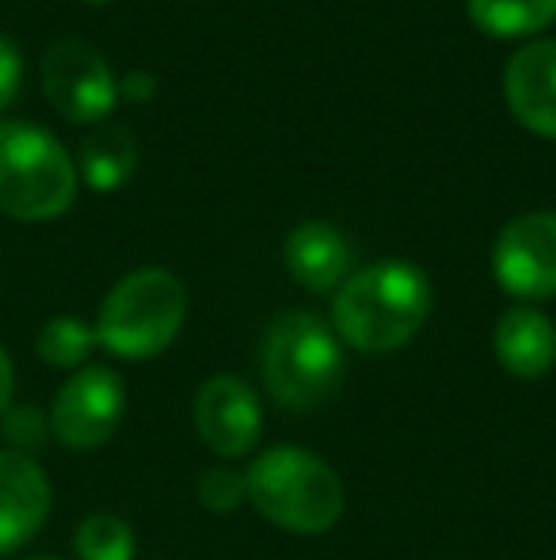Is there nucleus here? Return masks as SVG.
<instances>
[{
    "instance_id": "1",
    "label": "nucleus",
    "mask_w": 556,
    "mask_h": 560,
    "mask_svg": "<svg viewBox=\"0 0 556 560\" xmlns=\"http://www.w3.org/2000/svg\"><path fill=\"white\" fill-rule=\"evenodd\" d=\"M435 310V287L409 259H378L347 275L332 294V320L343 347L358 354H393L423 332Z\"/></svg>"
},
{
    "instance_id": "2",
    "label": "nucleus",
    "mask_w": 556,
    "mask_h": 560,
    "mask_svg": "<svg viewBox=\"0 0 556 560\" xmlns=\"http://www.w3.org/2000/svg\"><path fill=\"white\" fill-rule=\"evenodd\" d=\"M248 503L275 530L297 538H320L335 530L347 511V488L340 472L305 446H268L245 469Z\"/></svg>"
},
{
    "instance_id": "3",
    "label": "nucleus",
    "mask_w": 556,
    "mask_h": 560,
    "mask_svg": "<svg viewBox=\"0 0 556 560\" xmlns=\"http://www.w3.org/2000/svg\"><path fill=\"white\" fill-rule=\"evenodd\" d=\"M260 370L275 405L289 412H312L340 393L347 374V347L324 317L309 310H286L263 332Z\"/></svg>"
},
{
    "instance_id": "4",
    "label": "nucleus",
    "mask_w": 556,
    "mask_h": 560,
    "mask_svg": "<svg viewBox=\"0 0 556 560\" xmlns=\"http://www.w3.org/2000/svg\"><path fill=\"white\" fill-rule=\"evenodd\" d=\"M187 325V290L168 267H138L107 290L96 313V343L127 362L164 354Z\"/></svg>"
},
{
    "instance_id": "5",
    "label": "nucleus",
    "mask_w": 556,
    "mask_h": 560,
    "mask_svg": "<svg viewBox=\"0 0 556 560\" xmlns=\"http://www.w3.org/2000/svg\"><path fill=\"white\" fill-rule=\"evenodd\" d=\"M76 161L50 130L0 118V214L15 222H54L76 199Z\"/></svg>"
},
{
    "instance_id": "6",
    "label": "nucleus",
    "mask_w": 556,
    "mask_h": 560,
    "mask_svg": "<svg viewBox=\"0 0 556 560\" xmlns=\"http://www.w3.org/2000/svg\"><path fill=\"white\" fill-rule=\"evenodd\" d=\"M50 439H58L66 450H99L115 439L122 416H127V382L111 366H88L73 370L58 385L50 408Z\"/></svg>"
},
{
    "instance_id": "7",
    "label": "nucleus",
    "mask_w": 556,
    "mask_h": 560,
    "mask_svg": "<svg viewBox=\"0 0 556 560\" xmlns=\"http://www.w3.org/2000/svg\"><path fill=\"white\" fill-rule=\"evenodd\" d=\"M43 92L54 112L76 126L104 122L119 104V81L88 38H58L43 54Z\"/></svg>"
},
{
    "instance_id": "8",
    "label": "nucleus",
    "mask_w": 556,
    "mask_h": 560,
    "mask_svg": "<svg viewBox=\"0 0 556 560\" xmlns=\"http://www.w3.org/2000/svg\"><path fill=\"white\" fill-rule=\"evenodd\" d=\"M492 275L499 290L522 305L556 298V214L530 210L511 218L492 244Z\"/></svg>"
},
{
    "instance_id": "9",
    "label": "nucleus",
    "mask_w": 556,
    "mask_h": 560,
    "mask_svg": "<svg viewBox=\"0 0 556 560\" xmlns=\"http://www.w3.org/2000/svg\"><path fill=\"white\" fill-rule=\"evenodd\" d=\"M194 431L222 462L248 457L263 439V405L237 374H214L194 393Z\"/></svg>"
},
{
    "instance_id": "10",
    "label": "nucleus",
    "mask_w": 556,
    "mask_h": 560,
    "mask_svg": "<svg viewBox=\"0 0 556 560\" xmlns=\"http://www.w3.org/2000/svg\"><path fill=\"white\" fill-rule=\"evenodd\" d=\"M54 511V485L31 454L0 450V560L38 538Z\"/></svg>"
},
{
    "instance_id": "11",
    "label": "nucleus",
    "mask_w": 556,
    "mask_h": 560,
    "mask_svg": "<svg viewBox=\"0 0 556 560\" xmlns=\"http://www.w3.org/2000/svg\"><path fill=\"white\" fill-rule=\"evenodd\" d=\"M504 92L519 126L556 141V38H537L511 54Z\"/></svg>"
},
{
    "instance_id": "12",
    "label": "nucleus",
    "mask_w": 556,
    "mask_h": 560,
    "mask_svg": "<svg viewBox=\"0 0 556 560\" xmlns=\"http://www.w3.org/2000/svg\"><path fill=\"white\" fill-rule=\"evenodd\" d=\"M282 264L297 287L335 294L355 271V248L332 222H301L282 244Z\"/></svg>"
},
{
    "instance_id": "13",
    "label": "nucleus",
    "mask_w": 556,
    "mask_h": 560,
    "mask_svg": "<svg viewBox=\"0 0 556 560\" xmlns=\"http://www.w3.org/2000/svg\"><path fill=\"white\" fill-rule=\"evenodd\" d=\"M492 354L519 382H537L556 366V325L537 305H511L492 328Z\"/></svg>"
},
{
    "instance_id": "14",
    "label": "nucleus",
    "mask_w": 556,
    "mask_h": 560,
    "mask_svg": "<svg viewBox=\"0 0 556 560\" xmlns=\"http://www.w3.org/2000/svg\"><path fill=\"white\" fill-rule=\"evenodd\" d=\"M138 168V141L127 126H99L81 141L76 153V176L92 187V191L107 195L119 191Z\"/></svg>"
},
{
    "instance_id": "15",
    "label": "nucleus",
    "mask_w": 556,
    "mask_h": 560,
    "mask_svg": "<svg viewBox=\"0 0 556 560\" xmlns=\"http://www.w3.org/2000/svg\"><path fill=\"white\" fill-rule=\"evenodd\" d=\"M465 12L492 38H530L556 20V0H465Z\"/></svg>"
},
{
    "instance_id": "16",
    "label": "nucleus",
    "mask_w": 556,
    "mask_h": 560,
    "mask_svg": "<svg viewBox=\"0 0 556 560\" xmlns=\"http://www.w3.org/2000/svg\"><path fill=\"white\" fill-rule=\"evenodd\" d=\"M96 328L81 317H50L35 336V351L38 359L46 362L50 370H81L88 366L92 351H96Z\"/></svg>"
},
{
    "instance_id": "17",
    "label": "nucleus",
    "mask_w": 556,
    "mask_h": 560,
    "mask_svg": "<svg viewBox=\"0 0 556 560\" xmlns=\"http://www.w3.org/2000/svg\"><path fill=\"white\" fill-rule=\"evenodd\" d=\"M73 557L76 560H134L138 557V534L115 511H92L81 518L73 534Z\"/></svg>"
},
{
    "instance_id": "18",
    "label": "nucleus",
    "mask_w": 556,
    "mask_h": 560,
    "mask_svg": "<svg viewBox=\"0 0 556 560\" xmlns=\"http://www.w3.org/2000/svg\"><path fill=\"white\" fill-rule=\"evenodd\" d=\"M0 435H4L8 450L15 454H31L50 443V416L35 405V400H12L0 412Z\"/></svg>"
},
{
    "instance_id": "19",
    "label": "nucleus",
    "mask_w": 556,
    "mask_h": 560,
    "mask_svg": "<svg viewBox=\"0 0 556 560\" xmlns=\"http://www.w3.org/2000/svg\"><path fill=\"white\" fill-rule=\"evenodd\" d=\"M194 495H199V503L210 515H233V511L248 503L245 472L233 469V465H210L194 480Z\"/></svg>"
},
{
    "instance_id": "20",
    "label": "nucleus",
    "mask_w": 556,
    "mask_h": 560,
    "mask_svg": "<svg viewBox=\"0 0 556 560\" xmlns=\"http://www.w3.org/2000/svg\"><path fill=\"white\" fill-rule=\"evenodd\" d=\"M20 81H23L20 46H15L8 35H0V112H8L12 100L20 96Z\"/></svg>"
},
{
    "instance_id": "21",
    "label": "nucleus",
    "mask_w": 556,
    "mask_h": 560,
    "mask_svg": "<svg viewBox=\"0 0 556 560\" xmlns=\"http://www.w3.org/2000/svg\"><path fill=\"white\" fill-rule=\"evenodd\" d=\"M119 96L134 100V104H145V100L156 96V77L145 73V69H134L119 81Z\"/></svg>"
},
{
    "instance_id": "22",
    "label": "nucleus",
    "mask_w": 556,
    "mask_h": 560,
    "mask_svg": "<svg viewBox=\"0 0 556 560\" xmlns=\"http://www.w3.org/2000/svg\"><path fill=\"white\" fill-rule=\"evenodd\" d=\"M15 400V362L8 354V347L0 343V412Z\"/></svg>"
},
{
    "instance_id": "23",
    "label": "nucleus",
    "mask_w": 556,
    "mask_h": 560,
    "mask_svg": "<svg viewBox=\"0 0 556 560\" xmlns=\"http://www.w3.org/2000/svg\"><path fill=\"white\" fill-rule=\"evenodd\" d=\"M20 560H66V557H50V553H35V557H20Z\"/></svg>"
},
{
    "instance_id": "24",
    "label": "nucleus",
    "mask_w": 556,
    "mask_h": 560,
    "mask_svg": "<svg viewBox=\"0 0 556 560\" xmlns=\"http://www.w3.org/2000/svg\"><path fill=\"white\" fill-rule=\"evenodd\" d=\"M84 4H111V0H84Z\"/></svg>"
}]
</instances>
